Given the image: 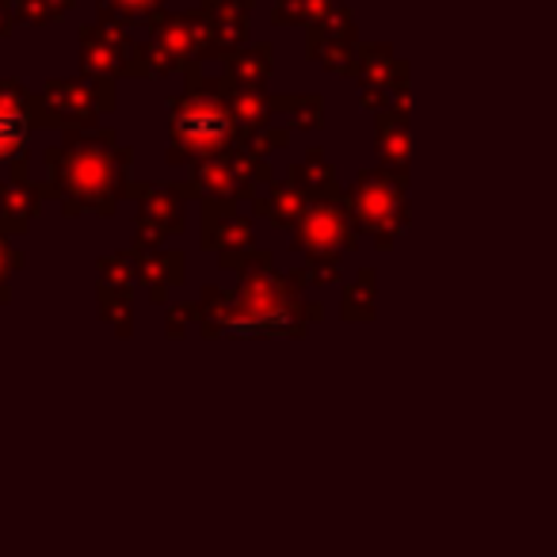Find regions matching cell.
<instances>
[{
	"instance_id": "6da1fadb",
	"label": "cell",
	"mask_w": 557,
	"mask_h": 557,
	"mask_svg": "<svg viewBox=\"0 0 557 557\" xmlns=\"http://www.w3.org/2000/svg\"><path fill=\"white\" fill-rule=\"evenodd\" d=\"M225 131H230V123L214 103L195 100L176 115V138H184L195 149H214L225 138Z\"/></svg>"
},
{
	"instance_id": "7a4b0ae2",
	"label": "cell",
	"mask_w": 557,
	"mask_h": 557,
	"mask_svg": "<svg viewBox=\"0 0 557 557\" xmlns=\"http://www.w3.org/2000/svg\"><path fill=\"white\" fill-rule=\"evenodd\" d=\"M27 138V119L9 96H0V157H12Z\"/></svg>"
}]
</instances>
